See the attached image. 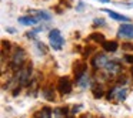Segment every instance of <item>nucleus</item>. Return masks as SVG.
Returning a JSON list of instances; mask_svg holds the SVG:
<instances>
[{
	"label": "nucleus",
	"mask_w": 133,
	"mask_h": 118,
	"mask_svg": "<svg viewBox=\"0 0 133 118\" xmlns=\"http://www.w3.org/2000/svg\"><path fill=\"white\" fill-rule=\"evenodd\" d=\"M24 66H26V51H24L22 47H17L12 54L9 67H10V70H13V71L16 73V71H19V70H22Z\"/></svg>",
	"instance_id": "nucleus-1"
},
{
	"label": "nucleus",
	"mask_w": 133,
	"mask_h": 118,
	"mask_svg": "<svg viewBox=\"0 0 133 118\" xmlns=\"http://www.w3.org/2000/svg\"><path fill=\"white\" fill-rule=\"evenodd\" d=\"M32 70H33L32 63H27L22 70L15 73V81L20 85H29L30 77H32Z\"/></svg>",
	"instance_id": "nucleus-2"
},
{
	"label": "nucleus",
	"mask_w": 133,
	"mask_h": 118,
	"mask_svg": "<svg viewBox=\"0 0 133 118\" xmlns=\"http://www.w3.org/2000/svg\"><path fill=\"white\" fill-rule=\"evenodd\" d=\"M49 40H50V46H52V49L53 50H57V51H59V50H62V47H63V44H64V38L62 37L60 30H57V29L50 30Z\"/></svg>",
	"instance_id": "nucleus-3"
},
{
	"label": "nucleus",
	"mask_w": 133,
	"mask_h": 118,
	"mask_svg": "<svg viewBox=\"0 0 133 118\" xmlns=\"http://www.w3.org/2000/svg\"><path fill=\"white\" fill-rule=\"evenodd\" d=\"M72 80L69 77H60L57 80V90L62 95H66L72 92Z\"/></svg>",
	"instance_id": "nucleus-4"
},
{
	"label": "nucleus",
	"mask_w": 133,
	"mask_h": 118,
	"mask_svg": "<svg viewBox=\"0 0 133 118\" xmlns=\"http://www.w3.org/2000/svg\"><path fill=\"white\" fill-rule=\"evenodd\" d=\"M73 74H75L76 81H79L83 75L87 74V64L86 61H76L73 64Z\"/></svg>",
	"instance_id": "nucleus-5"
},
{
	"label": "nucleus",
	"mask_w": 133,
	"mask_h": 118,
	"mask_svg": "<svg viewBox=\"0 0 133 118\" xmlns=\"http://www.w3.org/2000/svg\"><path fill=\"white\" fill-rule=\"evenodd\" d=\"M109 63V58L106 57V54L100 53V54H95V57L92 58V66L95 70H99V68H104Z\"/></svg>",
	"instance_id": "nucleus-6"
},
{
	"label": "nucleus",
	"mask_w": 133,
	"mask_h": 118,
	"mask_svg": "<svg viewBox=\"0 0 133 118\" xmlns=\"http://www.w3.org/2000/svg\"><path fill=\"white\" fill-rule=\"evenodd\" d=\"M117 36L120 38H126V40L133 38V24H130V23L122 24L117 30Z\"/></svg>",
	"instance_id": "nucleus-7"
},
{
	"label": "nucleus",
	"mask_w": 133,
	"mask_h": 118,
	"mask_svg": "<svg viewBox=\"0 0 133 118\" xmlns=\"http://www.w3.org/2000/svg\"><path fill=\"white\" fill-rule=\"evenodd\" d=\"M102 12L103 13H106V14H109L110 17L113 19V20H117V21H129V19L126 17V16H122V14H119V13H116V12H113V10H110V9H102Z\"/></svg>",
	"instance_id": "nucleus-8"
},
{
	"label": "nucleus",
	"mask_w": 133,
	"mask_h": 118,
	"mask_svg": "<svg viewBox=\"0 0 133 118\" xmlns=\"http://www.w3.org/2000/svg\"><path fill=\"white\" fill-rule=\"evenodd\" d=\"M102 49L106 53H115L119 49V44H117V41H104L102 44Z\"/></svg>",
	"instance_id": "nucleus-9"
},
{
	"label": "nucleus",
	"mask_w": 133,
	"mask_h": 118,
	"mask_svg": "<svg viewBox=\"0 0 133 118\" xmlns=\"http://www.w3.org/2000/svg\"><path fill=\"white\" fill-rule=\"evenodd\" d=\"M20 24H24V26H33L39 21L37 17H33V16H23V17H19L17 19Z\"/></svg>",
	"instance_id": "nucleus-10"
},
{
	"label": "nucleus",
	"mask_w": 133,
	"mask_h": 118,
	"mask_svg": "<svg viewBox=\"0 0 133 118\" xmlns=\"http://www.w3.org/2000/svg\"><path fill=\"white\" fill-rule=\"evenodd\" d=\"M52 115H53V109H50L49 107H44L39 112H36L33 118H52Z\"/></svg>",
	"instance_id": "nucleus-11"
},
{
	"label": "nucleus",
	"mask_w": 133,
	"mask_h": 118,
	"mask_svg": "<svg viewBox=\"0 0 133 118\" xmlns=\"http://www.w3.org/2000/svg\"><path fill=\"white\" fill-rule=\"evenodd\" d=\"M42 92H43L44 98H46L47 101H55V90H53V87L44 85L43 90H42Z\"/></svg>",
	"instance_id": "nucleus-12"
},
{
	"label": "nucleus",
	"mask_w": 133,
	"mask_h": 118,
	"mask_svg": "<svg viewBox=\"0 0 133 118\" xmlns=\"http://www.w3.org/2000/svg\"><path fill=\"white\" fill-rule=\"evenodd\" d=\"M92 92H93V97L95 98H102L104 95V91L102 88L100 84H93L92 85Z\"/></svg>",
	"instance_id": "nucleus-13"
},
{
	"label": "nucleus",
	"mask_w": 133,
	"mask_h": 118,
	"mask_svg": "<svg viewBox=\"0 0 133 118\" xmlns=\"http://www.w3.org/2000/svg\"><path fill=\"white\" fill-rule=\"evenodd\" d=\"M29 13L30 14H37V19H43V20H50L52 19V16L44 10H30Z\"/></svg>",
	"instance_id": "nucleus-14"
},
{
	"label": "nucleus",
	"mask_w": 133,
	"mask_h": 118,
	"mask_svg": "<svg viewBox=\"0 0 133 118\" xmlns=\"http://www.w3.org/2000/svg\"><path fill=\"white\" fill-rule=\"evenodd\" d=\"M89 40L95 41V43H99L100 46L106 41V40H104V36L102 34V33H92V34L89 36Z\"/></svg>",
	"instance_id": "nucleus-15"
},
{
	"label": "nucleus",
	"mask_w": 133,
	"mask_h": 118,
	"mask_svg": "<svg viewBox=\"0 0 133 118\" xmlns=\"http://www.w3.org/2000/svg\"><path fill=\"white\" fill-rule=\"evenodd\" d=\"M77 83L80 84V87H83V88H84V87H87V85H89V75H87V74L83 75V77H82Z\"/></svg>",
	"instance_id": "nucleus-16"
},
{
	"label": "nucleus",
	"mask_w": 133,
	"mask_h": 118,
	"mask_svg": "<svg viewBox=\"0 0 133 118\" xmlns=\"http://www.w3.org/2000/svg\"><path fill=\"white\" fill-rule=\"evenodd\" d=\"M36 47L39 49V51H40L42 54H46V53H47V47L44 46L42 41H36Z\"/></svg>",
	"instance_id": "nucleus-17"
},
{
	"label": "nucleus",
	"mask_w": 133,
	"mask_h": 118,
	"mask_svg": "<svg viewBox=\"0 0 133 118\" xmlns=\"http://www.w3.org/2000/svg\"><path fill=\"white\" fill-rule=\"evenodd\" d=\"M93 50H95V47H92V46H87L86 49H84V51H83V57H84V58H87V57H89V56L93 53Z\"/></svg>",
	"instance_id": "nucleus-18"
},
{
	"label": "nucleus",
	"mask_w": 133,
	"mask_h": 118,
	"mask_svg": "<svg viewBox=\"0 0 133 118\" xmlns=\"http://www.w3.org/2000/svg\"><path fill=\"white\" fill-rule=\"evenodd\" d=\"M104 24H106L104 19H95V21H93V27H97V26H104Z\"/></svg>",
	"instance_id": "nucleus-19"
},
{
	"label": "nucleus",
	"mask_w": 133,
	"mask_h": 118,
	"mask_svg": "<svg viewBox=\"0 0 133 118\" xmlns=\"http://www.w3.org/2000/svg\"><path fill=\"white\" fill-rule=\"evenodd\" d=\"M123 60L126 61V63H129V64H133V56L132 54H124Z\"/></svg>",
	"instance_id": "nucleus-20"
},
{
	"label": "nucleus",
	"mask_w": 133,
	"mask_h": 118,
	"mask_svg": "<svg viewBox=\"0 0 133 118\" xmlns=\"http://www.w3.org/2000/svg\"><path fill=\"white\" fill-rule=\"evenodd\" d=\"M123 50H133V43H123L122 44Z\"/></svg>",
	"instance_id": "nucleus-21"
},
{
	"label": "nucleus",
	"mask_w": 133,
	"mask_h": 118,
	"mask_svg": "<svg viewBox=\"0 0 133 118\" xmlns=\"http://www.w3.org/2000/svg\"><path fill=\"white\" fill-rule=\"evenodd\" d=\"M20 90H22V87H20V85H19V84H17V85H16V88L13 90V95H17L19 92H20Z\"/></svg>",
	"instance_id": "nucleus-22"
},
{
	"label": "nucleus",
	"mask_w": 133,
	"mask_h": 118,
	"mask_svg": "<svg viewBox=\"0 0 133 118\" xmlns=\"http://www.w3.org/2000/svg\"><path fill=\"white\" fill-rule=\"evenodd\" d=\"M35 34H36L35 32H27L26 33V37L27 38H35Z\"/></svg>",
	"instance_id": "nucleus-23"
},
{
	"label": "nucleus",
	"mask_w": 133,
	"mask_h": 118,
	"mask_svg": "<svg viewBox=\"0 0 133 118\" xmlns=\"http://www.w3.org/2000/svg\"><path fill=\"white\" fill-rule=\"evenodd\" d=\"M80 108H82V105H75V107L72 108V114H75V112H77Z\"/></svg>",
	"instance_id": "nucleus-24"
},
{
	"label": "nucleus",
	"mask_w": 133,
	"mask_h": 118,
	"mask_svg": "<svg viewBox=\"0 0 133 118\" xmlns=\"http://www.w3.org/2000/svg\"><path fill=\"white\" fill-rule=\"evenodd\" d=\"M83 9H84V3H83V2H79L77 10H79V12H82V10H83Z\"/></svg>",
	"instance_id": "nucleus-25"
},
{
	"label": "nucleus",
	"mask_w": 133,
	"mask_h": 118,
	"mask_svg": "<svg viewBox=\"0 0 133 118\" xmlns=\"http://www.w3.org/2000/svg\"><path fill=\"white\" fill-rule=\"evenodd\" d=\"M96 2H102V3H107L109 0H96Z\"/></svg>",
	"instance_id": "nucleus-26"
},
{
	"label": "nucleus",
	"mask_w": 133,
	"mask_h": 118,
	"mask_svg": "<svg viewBox=\"0 0 133 118\" xmlns=\"http://www.w3.org/2000/svg\"><path fill=\"white\" fill-rule=\"evenodd\" d=\"M130 74H132V78H133V67L130 68Z\"/></svg>",
	"instance_id": "nucleus-27"
},
{
	"label": "nucleus",
	"mask_w": 133,
	"mask_h": 118,
	"mask_svg": "<svg viewBox=\"0 0 133 118\" xmlns=\"http://www.w3.org/2000/svg\"><path fill=\"white\" fill-rule=\"evenodd\" d=\"M80 118H87V115H82V117Z\"/></svg>",
	"instance_id": "nucleus-28"
},
{
	"label": "nucleus",
	"mask_w": 133,
	"mask_h": 118,
	"mask_svg": "<svg viewBox=\"0 0 133 118\" xmlns=\"http://www.w3.org/2000/svg\"><path fill=\"white\" fill-rule=\"evenodd\" d=\"M67 118H72V117H67Z\"/></svg>",
	"instance_id": "nucleus-29"
}]
</instances>
